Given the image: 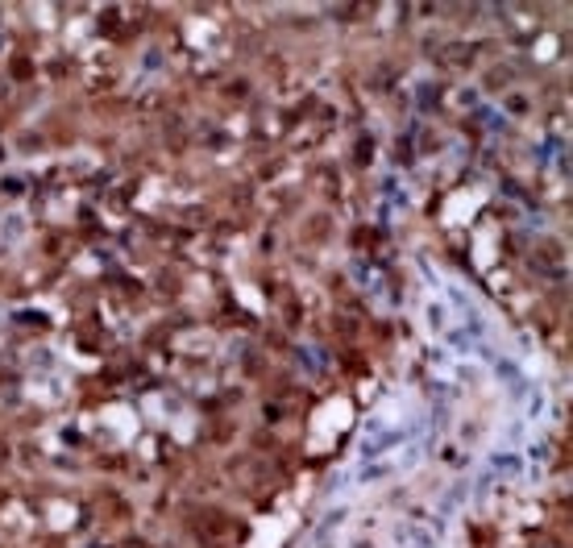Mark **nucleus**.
Returning <instances> with one entry per match:
<instances>
[{"label":"nucleus","mask_w":573,"mask_h":548,"mask_svg":"<svg viewBox=\"0 0 573 548\" xmlns=\"http://www.w3.org/2000/svg\"><path fill=\"white\" fill-rule=\"evenodd\" d=\"M391 474H399V457L395 461H370L357 478H361V486H370V482H382V478H391Z\"/></svg>","instance_id":"1"},{"label":"nucleus","mask_w":573,"mask_h":548,"mask_svg":"<svg viewBox=\"0 0 573 548\" xmlns=\"http://www.w3.org/2000/svg\"><path fill=\"white\" fill-rule=\"evenodd\" d=\"M403 536H411V540H407L411 548H437V536H432V532H424V528H411V532L403 528Z\"/></svg>","instance_id":"3"},{"label":"nucleus","mask_w":573,"mask_h":548,"mask_svg":"<svg viewBox=\"0 0 573 548\" xmlns=\"http://www.w3.org/2000/svg\"><path fill=\"white\" fill-rule=\"evenodd\" d=\"M494 365H498V374L507 378V391H511L515 399H524V395H528V382H524V374H520L515 365H507V362H494Z\"/></svg>","instance_id":"2"},{"label":"nucleus","mask_w":573,"mask_h":548,"mask_svg":"<svg viewBox=\"0 0 573 548\" xmlns=\"http://www.w3.org/2000/svg\"><path fill=\"white\" fill-rule=\"evenodd\" d=\"M300 365L311 370V374H320V370H324V358H320V353H308V345H304V349H300Z\"/></svg>","instance_id":"5"},{"label":"nucleus","mask_w":573,"mask_h":548,"mask_svg":"<svg viewBox=\"0 0 573 548\" xmlns=\"http://www.w3.org/2000/svg\"><path fill=\"white\" fill-rule=\"evenodd\" d=\"M461 499H465V482H457V486L449 490V499H441V515H449V511H453Z\"/></svg>","instance_id":"4"}]
</instances>
